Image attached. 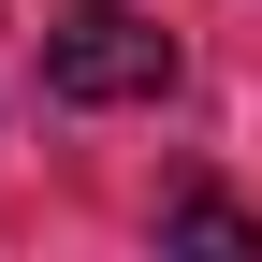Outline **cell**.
Wrapping results in <instances>:
<instances>
[{
    "mask_svg": "<svg viewBox=\"0 0 262 262\" xmlns=\"http://www.w3.org/2000/svg\"><path fill=\"white\" fill-rule=\"evenodd\" d=\"M175 88V29L131 15V0H73V15H44V102L102 117V102H160Z\"/></svg>",
    "mask_w": 262,
    "mask_h": 262,
    "instance_id": "1",
    "label": "cell"
},
{
    "mask_svg": "<svg viewBox=\"0 0 262 262\" xmlns=\"http://www.w3.org/2000/svg\"><path fill=\"white\" fill-rule=\"evenodd\" d=\"M160 233H175V248H262V219L219 204V189H175V204H160Z\"/></svg>",
    "mask_w": 262,
    "mask_h": 262,
    "instance_id": "2",
    "label": "cell"
}]
</instances>
